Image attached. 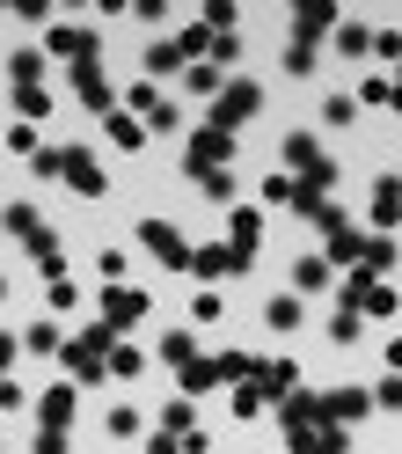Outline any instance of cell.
Segmentation results:
<instances>
[{
	"label": "cell",
	"instance_id": "cell-1",
	"mask_svg": "<svg viewBox=\"0 0 402 454\" xmlns=\"http://www.w3.org/2000/svg\"><path fill=\"white\" fill-rule=\"evenodd\" d=\"M110 345H118V330H103V323H96V330L66 337V345H59V359L73 366L81 381H103V374H110Z\"/></svg>",
	"mask_w": 402,
	"mask_h": 454
},
{
	"label": "cell",
	"instance_id": "cell-2",
	"mask_svg": "<svg viewBox=\"0 0 402 454\" xmlns=\"http://www.w3.org/2000/svg\"><path fill=\"white\" fill-rule=\"evenodd\" d=\"M256 110H264V89H256V81H220V96H213V132L249 125Z\"/></svg>",
	"mask_w": 402,
	"mask_h": 454
},
{
	"label": "cell",
	"instance_id": "cell-3",
	"mask_svg": "<svg viewBox=\"0 0 402 454\" xmlns=\"http://www.w3.org/2000/svg\"><path fill=\"white\" fill-rule=\"evenodd\" d=\"M227 161H235V132L197 125V132H190V154H183V168H190V176H213V168H227Z\"/></svg>",
	"mask_w": 402,
	"mask_h": 454
},
{
	"label": "cell",
	"instance_id": "cell-4",
	"mask_svg": "<svg viewBox=\"0 0 402 454\" xmlns=\"http://www.w3.org/2000/svg\"><path fill=\"white\" fill-rule=\"evenodd\" d=\"M139 242H147L168 271H190V242H183V227H168L161 213H147V220H139Z\"/></svg>",
	"mask_w": 402,
	"mask_h": 454
},
{
	"label": "cell",
	"instance_id": "cell-5",
	"mask_svg": "<svg viewBox=\"0 0 402 454\" xmlns=\"http://www.w3.org/2000/svg\"><path fill=\"white\" fill-rule=\"evenodd\" d=\"M344 308L352 316H395V286H381L373 271H352L344 278Z\"/></svg>",
	"mask_w": 402,
	"mask_h": 454
},
{
	"label": "cell",
	"instance_id": "cell-6",
	"mask_svg": "<svg viewBox=\"0 0 402 454\" xmlns=\"http://www.w3.org/2000/svg\"><path fill=\"white\" fill-rule=\"evenodd\" d=\"M59 176H66L81 198H103V184H110V176H103V161H96L89 147H59Z\"/></svg>",
	"mask_w": 402,
	"mask_h": 454
},
{
	"label": "cell",
	"instance_id": "cell-7",
	"mask_svg": "<svg viewBox=\"0 0 402 454\" xmlns=\"http://www.w3.org/2000/svg\"><path fill=\"white\" fill-rule=\"evenodd\" d=\"M147 323V294L139 286H103V330H132Z\"/></svg>",
	"mask_w": 402,
	"mask_h": 454
},
{
	"label": "cell",
	"instance_id": "cell-8",
	"mask_svg": "<svg viewBox=\"0 0 402 454\" xmlns=\"http://www.w3.org/2000/svg\"><path fill=\"white\" fill-rule=\"evenodd\" d=\"M125 110H132V118H147V125H176V103H168L154 81H132V89H125Z\"/></svg>",
	"mask_w": 402,
	"mask_h": 454
},
{
	"label": "cell",
	"instance_id": "cell-9",
	"mask_svg": "<svg viewBox=\"0 0 402 454\" xmlns=\"http://www.w3.org/2000/svg\"><path fill=\"white\" fill-rule=\"evenodd\" d=\"M44 51H66L73 67H89V59H96V30H81V22H51V30H44Z\"/></svg>",
	"mask_w": 402,
	"mask_h": 454
},
{
	"label": "cell",
	"instance_id": "cell-10",
	"mask_svg": "<svg viewBox=\"0 0 402 454\" xmlns=\"http://www.w3.org/2000/svg\"><path fill=\"white\" fill-rule=\"evenodd\" d=\"M73 411H81V388H66V381H51V388L37 395V418H44V433H66V425H73Z\"/></svg>",
	"mask_w": 402,
	"mask_h": 454
},
{
	"label": "cell",
	"instance_id": "cell-11",
	"mask_svg": "<svg viewBox=\"0 0 402 454\" xmlns=\"http://www.w3.org/2000/svg\"><path fill=\"white\" fill-rule=\"evenodd\" d=\"M190 271L197 278H242L249 257H242V249H227V242H213V249H190Z\"/></svg>",
	"mask_w": 402,
	"mask_h": 454
},
{
	"label": "cell",
	"instance_id": "cell-12",
	"mask_svg": "<svg viewBox=\"0 0 402 454\" xmlns=\"http://www.w3.org/2000/svg\"><path fill=\"white\" fill-rule=\"evenodd\" d=\"M322 235H329V249H322V257H329V264H359V257H366V235H359V227H352V220H344V213H336V220L322 227Z\"/></svg>",
	"mask_w": 402,
	"mask_h": 454
},
{
	"label": "cell",
	"instance_id": "cell-13",
	"mask_svg": "<svg viewBox=\"0 0 402 454\" xmlns=\"http://www.w3.org/2000/svg\"><path fill=\"white\" fill-rule=\"evenodd\" d=\"M366 411H373L366 388H329V395H322V418H329V425H359Z\"/></svg>",
	"mask_w": 402,
	"mask_h": 454
},
{
	"label": "cell",
	"instance_id": "cell-14",
	"mask_svg": "<svg viewBox=\"0 0 402 454\" xmlns=\"http://www.w3.org/2000/svg\"><path fill=\"white\" fill-rule=\"evenodd\" d=\"M256 235H264V213H256V206H235V213H227V249L256 257Z\"/></svg>",
	"mask_w": 402,
	"mask_h": 454
},
{
	"label": "cell",
	"instance_id": "cell-15",
	"mask_svg": "<svg viewBox=\"0 0 402 454\" xmlns=\"http://www.w3.org/2000/svg\"><path fill=\"white\" fill-rule=\"evenodd\" d=\"M336 8H322V0H314V8H293V44H307L314 51V37H322V30H336Z\"/></svg>",
	"mask_w": 402,
	"mask_h": 454
},
{
	"label": "cell",
	"instance_id": "cell-16",
	"mask_svg": "<svg viewBox=\"0 0 402 454\" xmlns=\"http://www.w3.org/2000/svg\"><path fill=\"white\" fill-rule=\"evenodd\" d=\"M366 220L381 227V235L402 220V176H381V184H373V213H366Z\"/></svg>",
	"mask_w": 402,
	"mask_h": 454
},
{
	"label": "cell",
	"instance_id": "cell-17",
	"mask_svg": "<svg viewBox=\"0 0 402 454\" xmlns=\"http://www.w3.org/2000/svg\"><path fill=\"white\" fill-rule=\"evenodd\" d=\"M103 132H110V147H118V154H139V147H147V125H139L132 110H110Z\"/></svg>",
	"mask_w": 402,
	"mask_h": 454
},
{
	"label": "cell",
	"instance_id": "cell-18",
	"mask_svg": "<svg viewBox=\"0 0 402 454\" xmlns=\"http://www.w3.org/2000/svg\"><path fill=\"white\" fill-rule=\"evenodd\" d=\"M73 96L110 118V81H103V67H96V59H89V67H73Z\"/></svg>",
	"mask_w": 402,
	"mask_h": 454
},
{
	"label": "cell",
	"instance_id": "cell-19",
	"mask_svg": "<svg viewBox=\"0 0 402 454\" xmlns=\"http://www.w3.org/2000/svg\"><path fill=\"white\" fill-rule=\"evenodd\" d=\"M264 323H271V330H285V337H293V330L307 323V308H300V294H271V301H264Z\"/></svg>",
	"mask_w": 402,
	"mask_h": 454
},
{
	"label": "cell",
	"instance_id": "cell-20",
	"mask_svg": "<svg viewBox=\"0 0 402 454\" xmlns=\"http://www.w3.org/2000/svg\"><path fill=\"white\" fill-rule=\"evenodd\" d=\"M161 74H183L176 37H154V44H147V81H154V89H161Z\"/></svg>",
	"mask_w": 402,
	"mask_h": 454
},
{
	"label": "cell",
	"instance_id": "cell-21",
	"mask_svg": "<svg viewBox=\"0 0 402 454\" xmlns=\"http://www.w3.org/2000/svg\"><path fill=\"white\" fill-rule=\"evenodd\" d=\"M329 278H336V264H329V257H300V264H293V294H322Z\"/></svg>",
	"mask_w": 402,
	"mask_h": 454
},
{
	"label": "cell",
	"instance_id": "cell-22",
	"mask_svg": "<svg viewBox=\"0 0 402 454\" xmlns=\"http://www.w3.org/2000/svg\"><path fill=\"white\" fill-rule=\"evenodd\" d=\"M30 257L44 264V278H59V271H66V249H59V235H51V227H37V235H30Z\"/></svg>",
	"mask_w": 402,
	"mask_h": 454
},
{
	"label": "cell",
	"instance_id": "cell-23",
	"mask_svg": "<svg viewBox=\"0 0 402 454\" xmlns=\"http://www.w3.org/2000/svg\"><path fill=\"white\" fill-rule=\"evenodd\" d=\"M213 381H220V359H190V366H183V381H176V388H183V395H190V403H197V395H205Z\"/></svg>",
	"mask_w": 402,
	"mask_h": 454
},
{
	"label": "cell",
	"instance_id": "cell-24",
	"mask_svg": "<svg viewBox=\"0 0 402 454\" xmlns=\"http://www.w3.org/2000/svg\"><path fill=\"white\" fill-rule=\"evenodd\" d=\"M0 227H8V235H22V242H30V235H37L44 220H37V206H30V198H15V206L0 213Z\"/></svg>",
	"mask_w": 402,
	"mask_h": 454
},
{
	"label": "cell",
	"instance_id": "cell-25",
	"mask_svg": "<svg viewBox=\"0 0 402 454\" xmlns=\"http://www.w3.org/2000/svg\"><path fill=\"white\" fill-rule=\"evenodd\" d=\"M44 51H15V59H8V81H15V89H44Z\"/></svg>",
	"mask_w": 402,
	"mask_h": 454
},
{
	"label": "cell",
	"instance_id": "cell-26",
	"mask_svg": "<svg viewBox=\"0 0 402 454\" xmlns=\"http://www.w3.org/2000/svg\"><path fill=\"white\" fill-rule=\"evenodd\" d=\"M336 51H344V59H359V51H373V30L344 15V22H336Z\"/></svg>",
	"mask_w": 402,
	"mask_h": 454
},
{
	"label": "cell",
	"instance_id": "cell-27",
	"mask_svg": "<svg viewBox=\"0 0 402 454\" xmlns=\"http://www.w3.org/2000/svg\"><path fill=\"white\" fill-rule=\"evenodd\" d=\"M359 271H373V278H381V271H395V242H388V235H366V257H359Z\"/></svg>",
	"mask_w": 402,
	"mask_h": 454
},
{
	"label": "cell",
	"instance_id": "cell-28",
	"mask_svg": "<svg viewBox=\"0 0 402 454\" xmlns=\"http://www.w3.org/2000/svg\"><path fill=\"white\" fill-rule=\"evenodd\" d=\"M51 103H59L51 89H15V110H22V125H30V118H51Z\"/></svg>",
	"mask_w": 402,
	"mask_h": 454
},
{
	"label": "cell",
	"instance_id": "cell-29",
	"mask_svg": "<svg viewBox=\"0 0 402 454\" xmlns=\"http://www.w3.org/2000/svg\"><path fill=\"white\" fill-rule=\"evenodd\" d=\"M161 359H168V366H190V359H197V337H190V330H168V337H161Z\"/></svg>",
	"mask_w": 402,
	"mask_h": 454
},
{
	"label": "cell",
	"instance_id": "cell-30",
	"mask_svg": "<svg viewBox=\"0 0 402 454\" xmlns=\"http://www.w3.org/2000/svg\"><path fill=\"white\" fill-rule=\"evenodd\" d=\"M44 301H51V316H73V308H81L73 278H44Z\"/></svg>",
	"mask_w": 402,
	"mask_h": 454
},
{
	"label": "cell",
	"instance_id": "cell-31",
	"mask_svg": "<svg viewBox=\"0 0 402 454\" xmlns=\"http://www.w3.org/2000/svg\"><path fill=\"white\" fill-rule=\"evenodd\" d=\"M381 103H395V81L366 74V81H359V110H381Z\"/></svg>",
	"mask_w": 402,
	"mask_h": 454
},
{
	"label": "cell",
	"instance_id": "cell-32",
	"mask_svg": "<svg viewBox=\"0 0 402 454\" xmlns=\"http://www.w3.org/2000/svg\"><path fill=\"white\" fill-rule=\"evenodd\" d=\"M139 366H147V352H139V345H110V374H118V381H132Z\"/></svg>",
	"mask_w": 402,
	"mask_h": 454
},
{
	"label": "cell",
	"instance_id": "cell-33",
	"mask_svg": "<svg viewBox=\"0 0 402 454\" xmlns=\"http://www.w3.org/2000/svg\"><path fill=\"white\" fill-rule=\"evenodd\" d=\"M176 51H183V59H197V51H213V30H205V22H183V30H176Z\"/></svg>",
	"mask_w": 402,
	"mask_h": 454
},
{
	"label": "cell",
	"instance_id": "cell-34",
	"mask_svg": "<svg viewBox=\"0 0 402 454\" xmlns=\"http://www.w3.org/2000/svg\"><path fill=\"white\" fill-rule=\"evenodd\" d=\"M96 271L110 278V286H125V271H132V257H125V249H118V242H110V249H103V257H96Z\"/></svg>",
	"mask_w": 402,
	"mask_h": 454
},
{
	"label": "cell",
	"instance_id": "cell-35",
	"mask_svg": "<svg viewBox=\"0 0 402 454\" xmlns=\"http://www.w3.org/2000/svg\"><path fill=\"white\" fill-rule=\"evenodd\" d=\"M190 418H197V411H190V395H176V403L161 411V433H176V440H183V433H190Z\"/></svg>",
	"mask_w": 402,
	"mask_h": 454
},
{
	"label": "cell",
	"instance_id": "cell-36",
	"mask_svg": "<svg viewBox=\"0 0 402 454\" xmlns=\"http://www.w3.org/2000/svg\"><path fill=\"white\" fill-rule=\"evenodd\" d=\"M197 184H205L213 206H227V198H235V168H213V176H197Z\"/></svg>",
	"mask_w": 402,
	"mask_h": 454
},
{
	"label": "cell",
	"instance_id": "cell-37",
	"mask_svg": "<svg viewBox=\"0 0 402 454\" xmlns=\"http://www.w3.org/2000/svg\"><path fill=\"white\" fill-rule=\"evenodd\" d=\"M22 345H30V352H59V345H66V337H59V330H51V323H30V337H22Z\"/></svg>",
	"mask_w": 402,
	"mask_h": 454
},
{
	"label": "cell",
	"instance_id": "cell-38",
	"mask_svg": "<svg viewBox=\"0 0 402 454\" xmlns=\"http://www.w3.org/2000/svg\"><path fill=\"white\" fill-rule=\"evenodd\" d=\"M322 118H329V125H352V118H359V96H329Z\"/></svg>",
	"mask_w": 402,
	"mask_h": 454
},
{
	"label": "cell",
	"instance_id": "cell-39",
	"mask_svg": "<svg viewBox=\"0 0 402 454\" xmlns=\"http://www.w3.org/2000/svg\"><path fill=\"white\" fill-rule=\"evenodd\" d=\"M132 433H139V411L118 403V411H110V440H132Z\"/></svg>",
	"mask_w": 402,
	"mask_h": 454
},
{
	"label": "cell",
	"instance_id": "cell-40",
	"mask_svg": "<svg viewBox=\"0 0 402 454\" xmlns=\"http://www.w3.org/2000/svg\"><path fill=\"white\" fill-rule=\"evenodd\" d=\"M264 206H293V176H285V168L264 184Z\"/></svg>",
	"mask_w": 402,
	"mask_h": 454
},
{
	"label": "cell",
	"instance_id": "cell-41",
	"mask_svg": "<svg viewBox=\"0 0 402 454\" xmlns=\"http://www.w3.org/2000/svg\"><path fill=\"white\" fill-rule=\"evenodd\" d=\"M373 403H381V411H402V374H388L381 388H373Z\"/></svg>",
	"mask_w": 402,
	"mask_h": 454
},
{
	"label": "cell",
	"instance_id": "cell-42",
	"mask_svg": "<svg viewBox=\"0 0 402 454\" xmlns=\"http://www.w3.org/2000/svg\"><path fill=\"white\" fill-rule=\"evenodd\" d=\"M329 337H336V345H359V316H352V308H344V316L329 323Z\"/></svg>",
	"mask_w": 402,
	"mask_h": 454
},
{
	"label": "cell",
	"instance_id": "cell-43",
	"mask_svg": "<svg viewBox=\"0 0 402 454\" xmlns=\"http://www.w3.org/2000/svg\"><path fill=\"white\" fill-rule=\"evenodd\" d=\"M285 74H314V51L307 44H285Z\"/></svg>",
	"mask_w": 402,
	"mask_h": 454
},
{
	"label": "cell",
	"instance_id": "cell-44",
	"mask_svg": "<svg viewBox=\"0 0 402 454\" xmlns=\"http://www.w3.org/2000/svg\"><path fill=\"white\" fill-rule=\"evenodd\" d=\"M183 81H190L197 96H205V89H220V67H183Z\"/></svg>",
	"mask_w": 402,
	"mask_h": 454
},
{
	"label": "cell",
	"instance_id": "cell-45",
	"mask_svg": "<svg viewBox=\"0 0 402 454\" xmlns=\"http://www.w3.org/2000/svg\"><path fill=\"white\" fill-rule=\"evenodd\" d=\"M256 411H264V395H256V381H249V388H235V418H256Z\"/></svg>",
	"mask_w": 402,
	"mask_h": 454
},
{
	"label": "cell",
	"instance_id": "cell-46",
	"mask_svg": "<svg viewBox=\"0 0 402 454\" xmlns=\"http://www.w3.org/2000/svg\"><path fill=\"white\" fill-rule=\"evenodd\" d=\"M373 51H381V59H402V30H373Z\"/></svg>",
	"mask_w": 402,
	"mask_h": 454
},
{
	"label": "cell",
	"instance_id": "cell-47",
	"mask_svg": "<svg viewBox=\"0 0 402 454\" xmlns=\"http://www.w3.org/2000/svg\"><path fill=\"white\" fill-rule=\"evenodd\" d=\"M30 454H66V433H37V440H30Z\"/></svg>",
	"mask_w": 402,
	"mask_h": 454
},
{
	"label": "cell",
	"instance_id": "cell-48",
	"mask_svg": "<svg viewBox=\"0 0 402 454\" xmlns=\"http://www.w3.org/2000/svg\"><path fill=\"white\" fill-rule=\"evenodd\" d=\"M183 440H190V433H183ZM183 440H176V433H154V440H147V454H183Z\"/></svg>",
	"mask_w": 402,
	"mask_h": 454
},
{
	"label": "cell",
	"instance_id": "cell-49",
	"mask_svg": "<svg viewBox=\"0 0 402 454\" xmlns=\"http://www.w3.org/2000/svg\"><path fill=\"white\" fill-rule=\"evenodd\" d=\"M0 411H22V388H15L8 374H0Z\"/></svg>",
	"mask_w": 402,
	"mask_h": 454
},
{
	"label": "cell",
	"instance_id": "cell-50",
	"mask_svg": "<svg viewBox=\"0 0 402 454\" xmlns=\"http://www.w3.org/2000/svg\"><path fill=\"white\" fill-rule=\"evenodd\" d=\"M8 366H15V337H0V374H8Z\"/></svg>",
	"mask_w": 402,
	"mask_h": 454
},
{
	"label": "cell",
	"instance_id": "cell-51",
	"mask_svg": "<svg viewBox=\"0 0 402 454\" xmlns=\"http://www.w3.org/2000/svg\"><path fill=\"white\" fill-rule=\"evenodd\" d=\"M388 366H395V374H402V337H395V345H388Z\"/></svg>",
	"mask_w": 402,
	"mask_h": 454
},
{
	"label": "cell",
	"instance_id": "cell-52",
	"mask_svg": "<svg viewBox=\"0 0 402 454\" xmlns=\"http://www.w3.org/2000/svg\"><path fill=\"white\" fill-rule=\"evenodd\" d=\"M395 118H402V81H395Z\"/></svg>",
	"mask_w": 402,
	"mask_h": 454
},
{
	"label": "cell",
	"instance_id": "cell-53",
	"mask_svg": "<svg viewBox=\"0 0 402 454\" xmlns=\"http://www.w3.org/2000/svg\"><path fill=\"white\" fill-rule=\"evenodd\" d=\"M0 301H8V278H0Z\"/></svg>",
	"mask_w": 402,
	"mask_h": 454
}]
</instances>
